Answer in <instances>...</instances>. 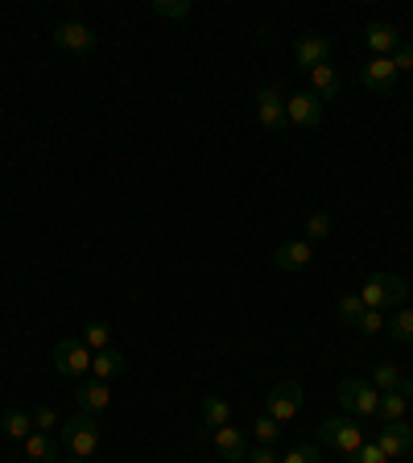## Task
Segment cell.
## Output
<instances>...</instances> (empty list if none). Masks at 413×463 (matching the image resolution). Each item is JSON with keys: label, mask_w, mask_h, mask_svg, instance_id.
Listing matches in <instances>:
<instances>
[{"label": "cell", "mask_w": 413, "mask_h": 463, "mask_svg": "<svg viewBox=\"0 0 413 463\" xmlns=\"http://www.w3.org/2000/svg\"><path fill=\"white\" fill-rule=\"evenodd\" d=\"M376 447L384 451V459H405L413 451V431L405 422H384L381 431H376Z\"/></svg>", "instance_id": "ba28073f"}, {"label": "cell", "mask_w": 413, "mask_h": 463, "mask_svg": "<svg viewBox=\"0 0 413 463\" xmlns=\"http://www.w3.org/2000/svg\"><path fill=\"white\" fill-rule=\"evenodd\" d=\"M348 463H389V459H384V451L376 447V439H372V442H364V447H359Z\"/></svg>", "instance_id": "d6a6232c"}, {"label": "cell", "mask_w": 413, "mask_h": 463, "mask_svg": "<svg viewBox=\"0 0 413 463\" xmlns=\"http://www.w3.org/2000/svg\"><path fill=\"white\" fill-rule=\"evenodd\" d=\"M190 0H153V13L157 17H174V21H182V17H190Z\"/></svg>", "instance_id": "484cf974"}, {"label": "cell", "mask_w": 413, "mask_h": 463, "mask_svg": "<svg viewBox=\"0 0 413 463\" xmlns=\"http://www.w3.org/2000/svg\"><path fill=\"white\" fill-rule=\"evenodd\" d=\"M318 439L326 442V447H335L339 455H356L364 442H368V434H364V426H359L356 418H326L323 426H318Z\"/></svg>", "instance_id": "3957f363"}, {"label": "cell", "mask_w": 413, "mask_h": 463, "mask_svg": "<svg viewBox=\"0 0 413 463\" xmlns=\"http://www.w3.org/2000/svg\"><path fill=\"white\" fill-rule=\"evenodd\" d=\"M282 463H323V455H318L315 442H294V447L285 451Z\"/></svg>", "instance_id": "4316f807"}, {"label": "cell", "mask_w": 413, "mask_h": 463, "mask_svg": "<svg viewBox=\"0 0 413 463\" xmlns=\"http://www.w3.org/2000/svg\"><path fill=\"white\" fill-rule=\"evenodd\" d=\"M339 319H348V323H356L359 314H364V298L359 294H339Z\"/></svg>", "instance_id": "f1b7e54d"}, {"label": "cell", "mask_w": 413, "mask_h": 463, "mask_svg": "<svg viewBox=\"0 0 413 463\" xmlns=\"http://www.w3.org/2000/svg\"><path fill=\"white\" fill-rule=\"evenodd\" d=\"M405 294H409L405 278L381 270V273H372V278L364 281L359 298H364V306H368V311H384V306H392V311H397V306H405Z\"/></svg>", "instance_id": "7a4b0ae2"}, {"label": "cell", "mask_w": 413, "mask_h": 463, "mask_svg": "<svg viewBox=\"0 0 413 463\" xmlns=\"http://www.w3.org/2000/svg\"><path fill=\"white\" fill-rule=\"evenodd\" d=\"M392 66H397V75H401V71H413V42H401L392 50Z\"/></svg>", "instance_id": "836d02e7"}, {"label": "cell", "mask_w": 413, "mask_h": 463, "mask_svg": "<svg viewBox=\"0 0 413 463\" xmlns=\"http://www.w3.org/2000/svg\"><path fill=\"white\" fill-rule=\"evenodd\" d=\"M339 406L351 409L356 418H376V406H381V393L359 377L339 381Z\"/></svg>", "instance_id": "277c9868"}, {"label": "cell", "mask_w": 413, "mask_h": 463, "mask_svg": "<svg viewBox=\"0 0 413 463\" xmlns=\"http://www.w3.org/2000/svg\"><path fill=\"white\" fill-rule=\"evenodd\" d=\"M91 347L83 344V339H63V344L55 347V368L63 373V377H83V373H91Z\"/></svg>", "instance_id": "5b68a950"}, {"label": "cell", "mask_w": 413, "mask_h": 463, "mask_svg": "<svg viewBox=\"0 0 413 463\" xmlns=\"http://www.w3.org/2000/svg\"><path fill=\"white\" fill-rule=\"evenodd\" d=\"M273 265L285 273H302L306 265H310V244H306V240H285V244H277V253H273Z\"/></svg>", "instance_id": "5bb4252c"}, {"label": "cell", "mask_w": 413, "mask_h": 463, "mask_svg": "<svg viewBox=\"0 0 413 463\" xmlns=\"http://www.w3.org/2000/svg\"><path fill=\"white\" fill-rule=\"evenodd\" d=\"M310 91H315L318 99H335L339 96V71L331 63H323V66H315L310 71Z\"/></svg>", "instance_id": "d6986e66"}, {"label": "cell", "mask_w": 413, "mask_h": 463, "mask_svg": "<svg viewBox=\"0 0 413 463\" xmlns=\"http://www.w3.org/2000/svg\"><path fill=\"white\" fill-rule=\"evenodd\" d=\"M55 46L71 50V55H88L91 46H96V30L83 21H58L55 25Z\"/></svg>", "instance_id": "30bf717a"}, {"label": "cell", "mask_w": 413, "mask_h": 463, "mask_svg": "<svg viewBox=\"0 0 413 463\" xmlns=\"http://www.w3.org/2000/svg\"><path fill=\"white\" fill-rule=\"evenodd\" d=\"M413 398V381L405 377L401 389H392V393H381V406H376V418L381 422H401L405 418V406Z\"/></svg>", "instance_id": "2e32d148"}, {"label": "cell", "mask_w": 413, "mask_h": 463, "mask_svg": "<svg viewBox=\"0 0 413 463\" xmlns=\"http://www.w3.org/2000/svg\"><path fill=\"white\" fill-rule=\"evenodd\" d=\"M257 120L273 133L290 129V120H285V96L277 87H261V91H257Z\"/></svg>", "instance_id": "9c48e42d"}, {"label": "cell", "mask_w": 413, "mask_h": 463, "mask_svg": "<svg viewBox=\"0 0 413 463\" xmlns=\"http://www.w3.org/2000/svg\"><path fill=\"white\" fill-rule=\"evenodd\" d=\"M359 79H364V87L389 96L392 87H397V66H392V58H368V66L359 71Z\"/></svg>", "instance_id": "4fadbf2b"}, {"label": "cell", "mask_w": 413, "mask_h": 463, "mask_svg": "<svg viewBox=\"0 0 413 463\" xmlns=\"http://www.w3.org/2000/svg\"><path fill=\"white\" fill-rule=\"evenodd\" d=\"M25 455H30L33 463H58L55 439H50V434H42V431H33L30 439H25Z\"/></svg>", "instance_id": "44dd1931"}, {"label": "cell", "mask_w": 413, "mask_h": 463, "mask_svg": "<svg viewBox=\"0 0 413 463\" xmlns=\"http://www.w3.org/2000/svg\"><path fill=\"white\" fill-rule=\"evenodd\" d=\"M112 406V389H108V381H88V385L79 389V414H104V409Z\"/></svg>", "instance_id": "e0dca14e"}, {"label": "cell", "mask_w": 413, "mask_h": 463, "mask_svg": "<svg viewBox=\"0 0 413 463\" xmlns=\"http://www.w3.org/2000/svg\"><path fill=\"white\" fill-rule=\"evenodd\" d=\"M244 463H282V459L273 455V447H257V451H249V459Z\"/></svg>", "instance_id": "e575fe53"}, {"label": "cell", "mask_w": 413, "mask_h": 463, "mask_svg": "<svg viewBox=\"0 0 413 463\" xmlns=\"http://www.w3.org/2000/svg\"><path fill=\"white\" fill-rule=\"evenodd\" d=\"M389 335L397 344H413V306H397V311H392Z\"/></svg>", "instance_id": "cb8c5ba5"}, {"label": "cell", "mask_w": 413, "mask_h": 463, "mask_svg": "<svg viewBox=\"0 0 413 463\" xmlns=\"http://www.w3.org/2000/svg\"><path fill=\"white\" fill-rule=\"evenodd\" d=\"M124 373V352H116V347H104V352L91 356V377L96 381H112Z\"/></svg>", "instance_id": "ac0fdd59"}, {"label": "cell", "mask_w": 413, "mask_h": 463, "mask_svg": "<svg viewBox=\"0 0 413 463\" xmlns=\"http://www.w3.org/2000/svg\"><path fill=\"white\" fill-rule=\"evenodd\" d=\"M252 434H257V442H261V447H273V442H277V422L269 418V414H261V418L252 422Z\"/></svg>", "instance_id": "83f0119b"}, {"label": "cell", "mask_w": 413, "mask_h": 463, "mask_svg": "<svg viewBox=\"0 0 413 463\" xmlns=\"http://www.w3.org/2000/svg\"><path fill=\"white\" fill-rule=\"evenodd\" d=\"M265 414H269L277 426H285V422H294L298 418V409H302V389L294 385V381H285V385H273L269 401H265Z\"/></svg>", "instance_id": "8992f818"}, {"label": "cell", "mask_w": 413, "mask_h": 463, "mask_svg": "<svg viewBox=\"0 0 413 463\" xmlns=\"http://www.w3.org/2000/svg\"><path fill=\"white\" fill-rule=\"evenodd\" d=\"M368 385L376 389V393H392V389H401V385H405V377H401V368L384 360V364L372 368V381H368Z\"/></svg>", "instance_id": "603a6c76"}, {"label": "cell", "mask_w": 413, "mask_h": 463, "mask_svg": "<svg viewBox=\"0 0 413 463\" xmlns=\"http://www.w3.org/2000/svg\"><path fill=\"white\" fill-rule=\"evenodd\" d=\"M79 339H83V344L91 347V352H104V347H112V327L108 323H88L83 327V335H79Z\"/></svg>", "instance_id": "d4e9b609"}, {"label": "cell", "mask_w": 413, "mask_h": 463, "mask_svg": "<svg viewBox=\"0 0 413 463\" xmlns=\"http://www.w3.org/2000/svg\"><path fill=\"white\" fill-rule=\"evenodd\" d=\"M55 426H63V422H58V414L50 406H38L33 409V431H42V434H50L55 431Z\"/></svg>", "instance_id": "1f68e13d"}, {"label": "cell", "mask_w": 413, "mask_h": 463, "mask_svg": "<svg viewBox=\"0 0 413 463\" xmlns=\"http://www.w3.org/2000/svg\"><path fill=\"white\" fill-rule=\"evenodd\" d=\"M198 418H203L206 431H219V426H228L232 406L223 398H203V406H198Z\"/></svg>", "instance_id": "ffe728a7"}, {"label": "cell", "mask_w": 413, "mask_h": 463, "mask_svg": "<svg viewBox=\"0 0 413 463\" xmlns=\"http://www.w3.org/2000/svg\"><path fill=\"white\" fill-rule=\"evenodd\" d=\"M351 327H356L359 335H381L384 331V319H381V311H368V306H364V314H359Z\"/></svg>", "instance_id": "4dcf8cb0"}, {"label": "cell", "mask_w": 413, "mask_h": 463, "mask_svg": "<svg viewBox=\"0 0 413 463\" xmlns=\"http://www.w3.org/2000/svg\"><path fill=\"white\" fill-rule=\"evenodd\" d=\"M211 442H215V451L223 455L228 463H244L249 459V439H244V431H236V426H219V431H211Z\"/></svg>", "instance_id": "8fae6325"}, {"label": "cell", "mask_w": 413, "mask_h": 463, "mask_svg": "<svg viewBox=\"0 0 413 463\" xmlns=\"http://www.w3.org/2000/svg\"><path fill=\"white\" fill-rule=\"evenodd\" d=\"M58 442H63L71 455L79 459H91L99 451V422L91 414H71V418L58 426Z\"/></svg>", "instance_id": "6da1fadb"}, {"label": "cell", "mask_w": 413, "mask_h": 463, "mask_svg": "<svg viewBox=\"0 0 413 463\" xmlns=\"http://www.w3.org/2000/svg\"><path fill=\"white\" fill-rule=\"evenodd\" d=\"M326 236H331V216H326V211L306 219V244H310V240H326Z\"/></svg>", "instance_id": "f546056e"}, {"label": "cell", "mask_w": 413, "mask_h": 463, "mask_svg": "<svg viewBox=\"0 0 413 463\" xmlns=\"http://www.w3.org/2000/svg\"><path fill=\"white\" fill-rule=\"evenodd\" d=\"M0 431L9 434V439H30L33 434V414H25V409H4V418H0Z\"/></svg>", "instance_id": "7402d4cb"}, {"label": "cell", "mask_w": 413, "mask_h": 463, "mask_svg": "<svg viewBox=\"0 0 413 463\" xmlns=\"http://www.w3.org/2000/svg\"><path fill=\"white\" fill-rule=\"evenodd\" d=\"M58 463H88V459H79V455H71V459H58Z\"/></svg>", "instance_id": "d590c367"}, {"label": "cell", "mask_w": 413, "mask_h": 463, "mask_svg": "<svg viewBox=\"0 0 413 463\" xmlns=\"http://www.w3.org/2000/svg\"><path fill=\"white\" fill-rule=\"evenodd\" d=\"M364 42H368L372 58H392V50L401 46V33H397V25H389V21H372L368 30H364Z\"/></svg>", "instance_id": "7c38bea8"}, {"label": "cell", "mask_w": 413, "mask_h": 463, "mask_svg": "<svg viewBox=\"0 0 413 463\" xmlns=\"http://www.w3.org/2000/svg\"><path fill=\"white\" fill-rule=\"evenodd\" d=\"M294 55H298V63H302L306 71H315V66L331 63V38H323V33H306Z\"/></svg>", "instance_id": "9a60e30c"}, {"label": "cell", "mask_w": 413, "mask_h": 463, "mask_svg": "<svg viewBox=\"0 0 413 463\" xmlns=\"http://www.w3.org/2000/svg\"><path fill=\"white\" fill-rule=\"evenodd\" d=\"M285 120H290V129H315L323 120V99L315 91H298L285 99Z\"/></svg>", "instance_id": "52a82bcc"}]
</instances>
